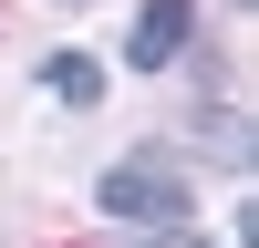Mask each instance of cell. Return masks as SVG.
<instances>
[{"label":"cell","instance_id":"obj_1","mask_svg":"<svg viewBox=\"0 0 259 248\" xmlns=\"http://www.w3.org/2000/svg\"><path fill=\"white\" fill-rule=\"evenodd\" d=\"M104 207H114V217L187 227V176H177V165H156V155H135V165H114V176H104Z\"/></svg>","mask_w":259,"mask_h":248},{"label":"cell","instance_id":"obj_2","mask_svg":"<svg viewBox=\"0 0 259 248\" xmlns=\"http://www.w3.org/2000/svg\"><path fill=\"white\" fill-rule=\"evenodd\" d=\"M187 31H197V11H187V0H145V11H135V52H124V62H145V73H156V62L187 52Z\"/></svg>","mask_w":259,"mask_h":248},{"label":"cell","instance_id":"obj_3","mask_svg":"<svg viewBox=\"0 0 259 248\" xmlns=\"http://www.w3.org/2000/svg\"><path fill=\"white\" fill-rule=\"evenodd\" d=\"M52 93H62V103H94V93H104V73H94L83 52H62V62H52Z\"/></svg>","mask_w":259,"mask_h":248},{"label":"cell","instance_id":"obj_4","mask_svg":"<svg viewBox=\"0 0 259 248\" xmlns=\"http://www.w3.org/2000/svg\"><path fill=\"white\" fill-rule=\"evenodd\" d=\"M145 248H207V238H187V227H156V238H145Z\"/></svg>","mask_w":259,"mask_h":248}]
</instances>
